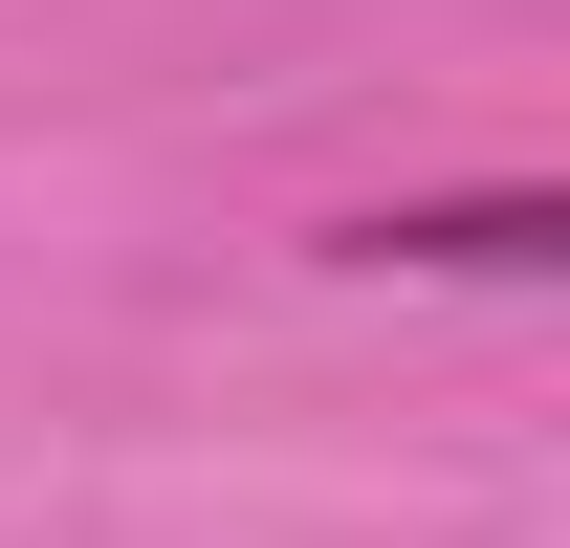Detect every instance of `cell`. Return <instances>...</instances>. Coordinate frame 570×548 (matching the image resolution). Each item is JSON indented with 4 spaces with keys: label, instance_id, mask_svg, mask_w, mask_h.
I'll list each match as a JSON object with an SVG mask.
<instances>
[{
    "label": "cell",
    "instance_id": "obj_1",
    "mask_svg": "<svg viewBox=\"0 0 570 548\" xmlns=\"http://www.w3.org/2000/svg\"><path fill=\"white\" fill-rule=\"evenodd\" d=\"M570 219L549 198H439V219H373V264H549Z\"/></svg>",
    "mask_w": 570,
    "mask_h": 548
}]
</instances>
